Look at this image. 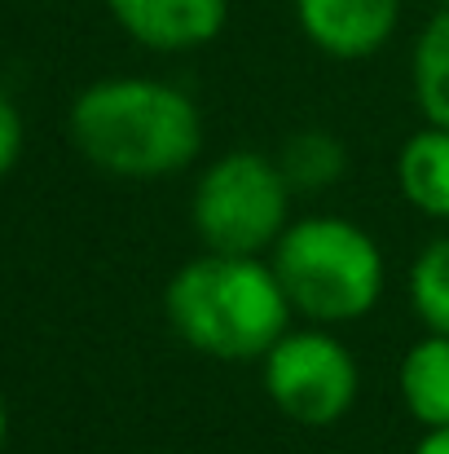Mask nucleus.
I'll return each instance as SVG.
<instances>
[{
  "instance_id": "1",
  "label": "nucleus",
  "mask_w": 449,
  "mask_h": 454,
  "mask_svg": "<svg viewBox=\"0 0 449 454\" xmlns=\"http://www.w3.org/2000/svg\"><path fill=\"white\" fill-rule=\"evenodd\" d=\"M71 142L111 176L163 181L198 163L207 120L172 80L106 75L71 102Z\"/></svg>"
},
{
  "instance_id": "2",
  "label": "nucleus",
  "mask_w": 449,
  "mask_h": 454,
  "mask_svg": "<svg viewBox=\"0 0 449 454\" xmlns=\"http://www.w3.org/2000/svg\"><path fill=\"white\" fill-rule=\"evenodd\" d=\"M163 313L181 344L212 362H260L296 322L269 256L198 252L167 287Z\"/></svg>"
},
{
  "instance_id": "3",
  "label": "nucleus",
  "mask_w": 449,
  "mask_h": 454,
  "mask_svg": "<svg viewBox=\"0 0 449 454\" xmlns=\"http://www.w3.org/2000/svg\"><path fill=\"white\" fill-rule=\"evenodd\" d=\"M269 265L291 313L313 326H348L370 317L388 287V256L379 239L339 212L296 216L274 243Z\"/></svg>"
},
{
  "instance_id": "4",
  "label": "nucleus",
  "mask_w": 449,
  "mask_h": 454,
  "mask_svg": "<svg viewBox=\"0 0 449 454\" xmlns=\"http://www.w3.org/2000/svg\"><path fill=\"white\" fill-rule=\"evenodd\" d=\"M291 185L265 151H225L207 159L190 190V225L203 252L269 256L291 216Z\"/></svg>"
},
{
  "instance_id": "5",
  "label": "nucleus",
  "mask_w": 449,
  "mask_h": 454,
  "mask_svg": "<svg viewBox=\"0 0 449 454\" xmlns=\"http://www.w3.org/2000/svg\"><path fill=\"white\" fill-rule=\"evenodd\" d=\"M260 388L283 419L299 428H335L361 397V362L335 326H291L260 357Z\"/></svg>"
},
{
  "instance_id": "6",
  "label": "nucleus",
  "mask_w": 449,
  "mask_h": 454,
  "mask_svg": "<svg viewBox=\"0 0 449 454\" xmlns=\"http://www.w3.org/2000/svg\"><path fill=\"white\" fill-rule=\"evenodd\" d=\"M291 9L299 35L335 62L375 58L401 27V0H291Z\"/></svg>"
},
{
  "instance_id": "7",
  "label": "nucleus",
  "mask_w": 449,
  "mask_h": 454,
  "mask_svg": "<svg viewBox=\"0 0 449 454\" xmlns=\"http://www.w3.org/2000/svg\"><path fill=\"white\" fill-rule=\"evenodd\" d=\"M106 9L150 53L207 49L229 22V0H106Z\"/></svg>"
},
{
  "instance_id": "8",
  "label": "nucleus",
  "mask_w": 449,
  "mask_h": 454,
  "mask_svg": "<svg viewBox=\"0 0 449 454\" xmlns=\"http://www.w3.org/2000/svg\"><path fill=\"white\" fill-rule=\"evenodd\" d=\"M397 393L406 415L428 433L449 428V335L423 331L397 366Z\"/></svg>"
},
{
  "instance_id": "9",
  "label": "nucleus",
  "mask_w": 449,
  "mask_h": 454,
  "mask_svg": "<svg viewBox=\"0 0 449 454\" xmlns=\"http://www.w3.org/2000/svg\"><path fill=\"white\" fill-rule=\"evenodd\" d=\"M397 190L419 216L449 221V129L423 124L401 142Z\"/></svg>"
},
{
  "instance_id": "10",
  "label": "nucleus",
  "mask_w": 449,
  "mask_h": 454,
  "mask_svg": "<svg viewBox=\"0 0 449 454\" xmlns=\"http://www.w3.org/2000/svg\"><path fill=\"white\" fill-rule=\"evenodd\" d=\"M274 159H278V168H283V176H287L296 199L326 194V190H335L348 176V146L330 129H296L278 146Z\"/></svg>"
},
{
  "instance_id": "11",
  "label": "nucleus",
  "mask_w": 449,
  "mask_h": 454,
  "mask_svg": "<svg viewBox=\"0 0 449 454\" xmlns=\"http://www.w3.org/2000/svg\"><path fill=\"white\" fill-rule=\"evenodd\" d=\"M410 89H414V106L423 115V124L449 129V4H441L410 53Z\"/></svg>"
},
{
  "instance_id": "12",
  "label": "nucleus",
  "mask_w": 449,
  "mask_h": 454,
  "mask_svg": "<svg viewBox=\"0 0 449 454\" xmlns=\"http://www.w3.org/2000/svg\"><path fill=\"white\" fill-rule=\"evenodd\" d=\"M406 301L423 331L449 335V234H437L419 247L406 270Z\"/></svg>"
},
{
  "instance_id": "13",
  "label": "nucleus",
  "mask_w": 449,
  "mask_h": 454,
  "mask_svg": "<svg viewBox=\"0 0 449 454\" xmlns=\"http://www.w3.org/2000/svg\"><path fill=\"white\" fill-rule=\"evenodd\" d=\"M18 154H22V115H18L13 98L0 89V176L18 163Z\"/></svg>"
},
{
  "instance_id": "14",
  "label": "nucleus",
  "mask_w": 449,
  "mask_h": 454,
  "mask_svg": "<svg viewBox=\"0 0 449 454\" xmlns=\"http://www.w3.org/2000/svg\"><path fill=\"white\" fill-rule=\"evenodd\" d=\"M410 454H449V428H428V433L410 446Z\"/></svg>"
},
{
  "instance_id": "15",
  "label": "nucleus",
  "mask_w": 449,
  "mask_h": 454,
  "mask_svg": "<svg viewBox=\"0 0 449 454\" xmlns=\"http://www.w3.org/2000/svg\"><path fill=\"white\" fill-rule=\"evenodd\" d=\"M4 437H9V415H4V397H0V450H4Z\"/></svg>"
},
{
  "instance_id": "16",
  "label": "nucleus",
  "mask_w": 449,
  "mask_h": 454,
  "mask_svg": "<svg viewBox=\"0 0 449 454\" xmlns=\"http://www.w3.org/2000/svg\"><path fill=\"white\" fill-rule=\"evenodd\" d=\"M441 4H449V0H441Z\"/></svg>"
}]
</instances>
